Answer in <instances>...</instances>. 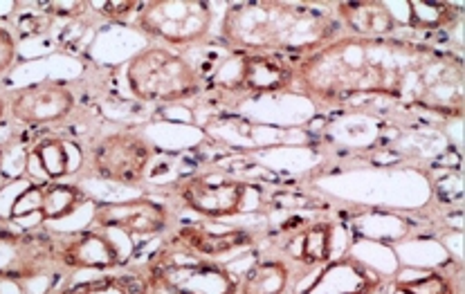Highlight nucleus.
<instances>
[{"instance_id": "412c9836", "label": "nucleus", "mask_w": 465, "mask_h": 294, "mask_svg": "<svg viewBox=\"0 0 465 294\" xmlns=\"http://www.w3.org/2000/svg\"><path fill=\"white\" fill-rule=\"evenodd\" d=\"M410 25L414 30L436 32L443 27L452 25L457 18L459 7L450 3H423V0H410Z\"/></svg>"}, {"instance_id": "423d86ee", "label": "nucleus", "mask_w": 465, "mask_h": 294, "mask_svg": "<svg viewBox=\"0 0 465 294\" xmlns=\"http://www.w3.org/2000/svg\"><path fill=\"white\" fill-rule=\"evenodd\" d=\"M173 196L187 207L212 220L241 216L259 201V189L227 173H198L175 182Z\"/></svg>"}, {"instance_id": "f3484780", "label": "nucleus", "mask_w": 465, "mask_h": 294, "mask_svg": "<svg viewBox=\"0 0 465 294\" xmlns=\"http://www.w3.org/2000/svg\"><path fill=\"white\" fill-rule=\"evenodd\" d=\"M291 286V268L282 259L256 260L239 277V294H286Z\"/></svg>"}, {"instance_id": "f257e3e1", "label": "nucleus", "mask_w": 465, "mask_h": 294, "mask_svg": "<svg viewBox=\"0 0 465 294\" xmlns=\"http://www.w3.org/2000/svg\"><path fill=\"white\" fill-rule=\"evenodd\" d=\"M463 61L431 45L340 36L295 65V82L324 102L387 94L440 113H463Z\"/></svg>"}, {"instance_id": "9d476101", "label": "nucleus", "mask_w": 465, "mask_h": 294, "mask_svg": "<svg viewBox=\"0 0 465 294\" xmlns=\"http://www.w3.org/2000/svg\"><path fill=\"white\" fill-rule=\"evenodd\" d=\"M93 225L104 231H122L128 236H160L173 230L169 205L155 198L99 202L93 211Z\"/></svg>"}, {"instance_id": "ddd939ff", "label": "nucleus", "mask_w": 465, "mask_h": 294, "mask_svg": "<svg viewBox=\"0 0 465 294\" xmlns=\"http://www.w3.org/2000/svg\"><path fill=\"white\" fill-rule=\"evenodd\" d=\"M169 240L178 245V248L187 250V252L216 260L221 256L243 252V250L252 248L254 234L245 230L216 231L210 225H203V222H184V225L175 227Z\"/></svg>"}, {"instance_id": "f03ea898", "label": "nucleus", "mask_w": 465, "mask_h": 294, "mask_svg": "<svg viewBox=\"0 0 465 294\" xmlns=\"http://www.w3.org/2000/svg\"><path fill=\"white\" fill-rule=\"evenodd\" d=\"M221 39L232 50L254 54H311L338 39V23L306 5L236 3L225 9Z\"/></svg>"}, {"instance_id": "2eb2a0df", "label": "nucleus", "mask_w": 465, "mask_h": 294, "mask_svg": "<svg viewBox=\"0 0 465 294\" xmlns=\"http://www.w3.org/2000/svg\"><path fill=\"white\" fill-rule=\"evenodd\" d=\"M335 225L331 220L303 222L288 231L286 254L308 268H320L333 259Z\"/></svg>"}, {"instance_id": "f8f14e48", "label": "nucleus", "mask_w": 465, "mask_h": 294, "mask_svg": "<svg viewBox=\"0 0 465 294\" xmlns=\"http://www.w3.org/2000/svg\"><path fill=\"white\" fill-rule=\"evenodd\" d=\"M54 254L59 268L79 272H113L126 263L120 245L111 239V234L97 227H85L79 231L54 236Z\"/></svg>"}, {"instance_id": "b1692460", "label": "nucleus", "mask_w": 465, "mask_h": 294, "mask_svg": "<svg viewBox=\"0 0 465 294\" xmlns=\"http://www.w3.org/2000/svg\"><path fill=\"white\" fill-rule=\"evenodd\" d=\"M90 7H94L97 12H102L104 16L113 18V21H122V18H126L128 14L137 12V9H140V3H131V0H128V3H102V5L90 3Z\"/></svg>"}, {"instance_id": "0eeeda50", "label": "nucleus", "mask_w": 465, "mask_h": 294, "mask_svg": "<svg viewBox=\"0 0 465 294\" xmlns=\"http://www.w3.org/2000/svg\"><path fill=\"white\" fill-rule=\"evenodd\" d=\"M153 155L155 146L144 135L128 131L111 132L90 151V169L106 182L140 187L146 182Z\"/></svg>"}, {"instance_id": "6ab92c4d", "label": "nucleus", "mask_w": 465, "mask_h": 294, "mask_svg": "<svg viewBox=\"0 0 465 294\" xmlns=\"http://www.w3.org/2000/svg\"><path fill=\"white\" fill-rule=\"evenodd\" d=\"M56 294H149V286L144 272L137 270V272H117L90 281L70 283Z\"/></svg>"}, {"instance_id": "dca6fc26", "label": "nucleus", "mask_w": 465, "mask_h": 294, "mask_svg": "<svg viewBox=\"0 0 465 294\" xmlns=\"http://www.w3.org/2000/svg\"><path fill=\"white\" fill-rule=\"evenodd\" d=\"M340 23L360 39H389L398 27L396 16L387 3L378 0H360V3L338 5Z\"/></svg>"}, {"instance_id": "393cba45", "label": "nucleus", "mask_w": 465, "mask_h": 294, "mask_svg": "<svg viewBox=\"0 0 465 294\" xmlns=\"http://www.w3.org/2000/svg\"><path fill=\"white\" fill-rule=\"evenodd\" d=\"M5 117H7V99L0 97V124L5 122Z\"/></svg>"}, {"instance_id": "7ed1b4c3", "label": "nucleus", "mask_w": 465, "mask_h": 294, "mask_svg": "<svg viewBox=\"0 0 465 294\" xmlns=\"http://www.w3.org/2000/svg\"><path fill=\"white\" fill-rule=\"evenodd\" d=\"M149 294H239V277L218 260L203 259L175 243L142 268Z\"/></svg>"}, {"instance_id": "4be33fe9", "label": "nucleus", "mask_w": 465, "mask_h": 294, "mask_svg": "<svg viewBox=\"0 0 465 294\" xmlns=\"http://www.w3.org/2000/svg\"><path fill=\"white\" fill-rule=\"evenodd\" d=\"M393 290L398 294H454V286L445 274L427 272L423 277L398 281Z\"/></svg>"}, {"instance_id": "4468645a", "label": "nucleus", "mask_w": 465, "mask_h": 294, "mask_svg": "<svg viewBox=\"0 0 465 294\" xmlns=\"http://www.w3.org/2000/svg\"><path fill=\"white\" fill-rule=\"evenodd\" d=\"M381 288V274L358 259L341 256L322 265L315 281L299 294H373Z\"/></svg>"}, {"instance_id": "a211bd4d", "label": "nucleus", "mask_w": 465, "mask_h": 294, "mask_svg": "<svg viewBox=\"0 0 465 294\" xmlns=\"http://www.w3.org/2000/svg\"><path fill=\"white\" fill-rule=\"evenodd\" d=\"M85 202H88V196L77 184L64 182V180L41 182V222L64 220Z\"/></svg>"}, {"instance_id": "9b49d317", "label": "nucleus", "mask_w": 465, "mask_h": 294, "mask_svg": "<svg viewBox=\"0 0 465 294\" xmlns=\"http://www.w3.org/2000/svg\"><path fill=\"white\" fill-rule=\"evenodd\" d=\"M7 115L23 126H50L68 120L74 111V93L54 79L23 85L7 97Z\"/></svg>"}, {"instance_id": "6e6552de", "label": "nucleus", "mask_w": 465, "mask_h": 294, "mask_svg": "<svg viewBox=\"0 0 465 294\" xmlns=\"http://www.w3.org/2000/svg\"><path fill=\"white\" fill-rule=\"evenodd\" d=\"M54 234L45 230H14L0 225V281L16 286L35 281L56 268Z\"/></svg>"}, {"instance_id": "39448f33", "label": "nucleus", "mask_w": 465, "mask_h": 294, "mask_svg": "<svg viewBox=\"0 0 465 294\" xmlns=\"http://www.w3.org/2000/svg\"><path fill=\"white\" fill-rule=\"evenodd\" d=\"M213 9L205 0H151L135 12V27L167 45H192L207 39Z\"/></svg>"}, {"instance_id": "1a4fd4ad", "label": "nucleus", "mask_w": 465, "mask_h": 294, "mask_svg": "<svg viewBox=\"0 0 465 294\" xmlns=\"http://www.w3.org/2000/svg\"><path fill=\"white\" fill-rule=\"evenodd\" d=\"M213 82L232 93L274 94L291 88L295 82V65L288 64L282 54L234 50L216 70Z\"/></svg>"}, {"instance_id": "5701e85b", "label": "nucleus", "mask_w": 465, "mask_h": 294, "mask_svg": "<svg viewBox=\"0 0 465 294\" xmlns=\"http://www.w3.org/2000/svg\"><path fill=\"white\" fill-rule=\"evenodd\" d=\"M16 61V39L7 27L0 25V74L7 73Z\"/></svg>"}, {"instance_id": "aec40b11", "label": "nucleus", "mask_w": 465, "mask_h": 294, "mask_svg": "<svg viewBox=\"0 0 465 294\" xmlns=\"http://www.w3.org/2000/svg\"><path fill=\"white\" fill-rule=\"evenodd\" d=\"M30 164H36L43 175H45V182H59L70 175V151L68 144L59 137H41L35 146L27 153Z\"/></svg>"}, {"instance_id": "20e7f679", "label": "nucleus", "mask_w": 465, "mask_h": 294, "mask_svg": "<svg viewBox=\"0 0 465 294\" xmlns=\"http://www.w3.org/2000/svg\"><path fill=\"white\" fill-rule=\"evenodd\" d=\"M126 85L140 102L178 103L201 93L203 74L178 52L149 45L128 61Z\"/></svg>"}]
</instances>
